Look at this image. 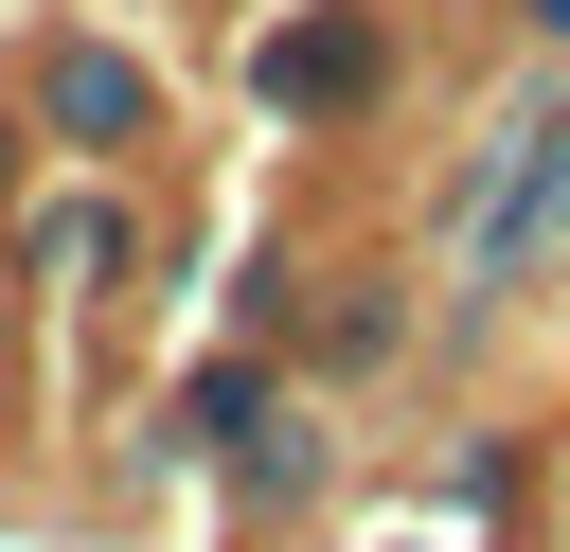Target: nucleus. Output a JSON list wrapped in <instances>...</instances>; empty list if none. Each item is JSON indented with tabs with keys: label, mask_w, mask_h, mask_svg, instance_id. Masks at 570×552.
<instances>
[{
	"label": "nucleus",
	"mask_w": 570,
	"mask_h": 552,
	"mask_svg": "<svg viewBox=\"0 0 570 552\" xmlns=\"http://www.w3.org/2000/svg\"><path fill=\"white\" fill-rule=\"evenodd\" d=\"M267 89H285V107H338V89H374V36H356V18H303V36H267Z\"/></svg>",
	"instance_id": "f257e3e1"
},
{
	"label": "nucleus",
	"mask_w": 570,
	"mask_h": 552,
	"mask_svg": "<svg viewBox=\"0 0 570 552\" xmlns=\"http://www.w3.org/2000/svg\"><path fill=\"white\" fill-rule=\"evenodd\" d=\"M53 125H71V142H125V125H142V71H125V53H71V71H53Z\"/></svg>",
	"instance_id": "f03ea898"
}]
</instances>
